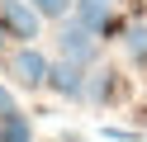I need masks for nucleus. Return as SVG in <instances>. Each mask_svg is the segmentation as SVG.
Listing matches in <instances>:
<instances>
[{
    "instance_id": "obj_1",
    "label": "nucleus",
    "mask_w": 147,
    "mask_h": 142,
    "mask_svg": "<svg viewBox=\"0 0 147 142\" xmlns=\"http://www.w3.org/2000/svg\"><path fill=\"white\" fill-rule=\"evenodd\" d=\"M57 52H62V62H76V66H90L95 62V33L90 28H81L76 19H67V24L57 28Z\"/></svg>"
},
{
    "instance_id": "obj_2",
    "label": "nucleus",
    "mask_w": 147,
    "mask_h": 142,
    "mask_svg": "<svg viewBox=\"0 0 147 142\" xmlns=\"http://www.w3.org/2000/svg\"><path fill=\"white\" fill-rule=\"evenodd\" d=\"M38 9L29 5V0H5V9H0V28H10L14 38H24V43H33L38 38Z\"/></svg>"
},
{
    "instance_id": "obj_3",
    "label": "nucleus",
    "mask_w": 147,
    "mask_h": 142,
    "mask_svg": "<svg viewBox=\"0 0 147 142\" xmlns=\"http://www.w3.org/2000/svg\"><path fill=\"white\" fill-rule=\"evenodd\" d=\"M10 76H14V85H24V90H38L43 76H48V57H43L38 47H19V52L10 57Z\"/></svg>"
},
{
    "instance_id": "obj_4",
    "label": "nucleus",
    "mask_w": 147,
    "mask_h": 142,
    "mask_svg": "<svg viewBox=\"0 0 147 142\" xmlns=\"http://www.w3.org/2000/svg\"><path fill=\"white\" fill-rule=\"evenodd\" d=\"M71 19H76L81 28H90V33H109V28H114L109 0H71Z\"/></svg>"
},
{
    "instance_id": "obj_5",
    "label": "nucleus",
    "mask_w": 147,
    "mask_h": 142,
    "mask_svg": "<svg viewBox=\"0 0 147 142\" xmlns=\"http://www.w3.org/2000/svg\"><path fill=\"white\" fill-rule=\"evenodd\" d=\"M43 85H52V90H57V95H67V100H81L86 71H81L76 62H48V76H43Z\"/></svg>"
},
{
    "instance_id": "obj_6",
    "label": "nucleus",
    "mask_w": 147,
    "mask_h": 142,
    "mask_svg": "<svg viewBox=\"0 0 147 142\" xmlns=\"http://www.w3.org/2000/svg\"><path fill=\"white\" fill-rule=\"evenodd\" d=\"M109 95H114V71H95V76H86V85H81V100L109 104Z\"/></svg>"
},
{
    "instance_id": "obj_7",
    "label": "nucleus",
    "mask_w": 147,
    "mask_h": 142,
    "mask_svg": "<svg viewBox=\"0 0 147 142\" xmlns=\"http://www.w3.org/2000/svg\"><path fill=\"white\" fill-rule=\"evenodd\" d=\"M0 142H33V128H29V118L19 109L0 118Z\"/></svg>"
},
{
    "instance_id": "obj_8",
    "label": "nucleus",
    "mask_w": 147,
    "mask_h": 142,
    "mask_svg": "<svg viewBox=\"0 0 147 142\" xmlns=\"http://www.w3.org/2000/svg\"><path fill=\"white\" fill-rule=\"evenodd\" d=\"M123 47H128V57H133V62H147V28L133 24V28H128V38H123Z\"/></svg>"
},
{
    "instance_id": "obj_9",
    "label": "nucleus",
    "mask_w": 147,
    "mask_h": 142,
    "mask_svg": "<svg viewBox=\"0 0 147 142\" xmlns=\"http://www.w3.org/2000/svg\"><path fill=\"white\" fill-rule=\"evenodd\" d=\"M38 9V19H67L71 14V0H29Z\"/></svg>"
},
{
    "instance_id": "obj_10",
    "label": "nucleus",
    "mask_w": 147,
    "mask_h": 142,
    "mask_svg": "<svg viewBox=\"0 0 147 142\" xmlns=\"http://www.w3.org/2000/svg\"><path fill=\"white\" fill-rule=\"evenodd\" d=\"M19 109V104H14V95H10V85H0V118H5V114H14Z\"/></svg>"
}]
</instances>
